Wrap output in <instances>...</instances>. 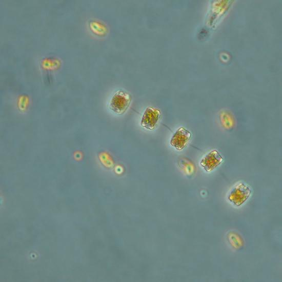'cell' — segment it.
<instances>
[{"instance_id": "obj_1", "label": "cell", "mask_w": 282, "mask_h": 282, "mask_svg": "<svg viewBox=\"0 0 282 282\" xmlns=\"http://www.w3.org/2000/svg\"><path fill=\"white\" fill-rule=\"evenodd\" d=\"M252 194L250 187L244 182H238L229 190L227 200L236 208L241 207L250 198Z\"/></svg>"}, {"instance_id": "obj_2", "label": "cell", "mask_w": 282, "mask_h": 282, "mask_svg": "<svg viewBox=\"0 0 282 282\" xmlns=\"http://www.w3.org/2000/svg\"><path fill=\"white\" fill-rule=\"evenodd\" d=\"M131 95L126 91L118 90L112 96L109 108L114 113L122 115L126 112L131 102Z\"/></svg>"}, {"instance_id": "obj_3", "label": "cell", "mask_w": 282, "mask_h": 282, "mask_svg": "<svg viewBox=\"0 0 282 282\" xmlns=\"http://www.w3.org/2000/svg\"><path fill=\"white\" fill-rule=\"evenodd\" d=\"M161 117L158 108L148 107L144 111L140 120V125L148 130H153L157 126Z\"/></svg>"}, {"instance_id": "obj_4", "label": "cell", "mask_w": 282, "mask_h": 282, "mask_svg": "<svg viewBox=\"0 0 282 282\" xmlns=\"http://www.w3.org/2000/svg\"><path fill=\"white\" fill-rule=\"evenodd\" d=\"M224 161L219 152L214 149L205 155L200 161V165L207 172H210L219 166Z\"/></svg>"}, {"instance_id": "obj_5", "label": "cell", "mask_w": 282, "mask_h": 282, "mask_svg": "<svg viewBox=\"0 0 282 282\" xmlns=\"http://www.w3.org/2000/svg\"><path fill=\"white\" fill-rule=\"evenodd\" d=\"M192 137L191 132L185 127L177 129L170 140V145L178 151L183 150Z\"/></svg>"}, {"instance_id": "obj_6", "label": "cell", "mask_w": 282, "mask_h": 282, "mask_svg": "<svg viewBox=\"0 0 282 282\" xmlns=\"http://www.w3.org/2000/svg\"><path fill=\"white\" fill-rule=\"evenodd\" d=\"M220 122L221 126L226 130L232 129L235 125L233 117L229 114H221L220 116Z\"/></svg>"}, {"instance_id": "obj_7", "label": "cell", "mask_w": 282, "mask_h": 282, "mask_svg": "<svg viewBox=\"0 0 282 282\" xmlns=\"http://www.w3.org/2000/svg\"><path fill=\"white\" fill-rule=\"evenodd\" d=\"M229 240L230 244L234 247L235 248H239L243 244L242 240L239 235L234 232H231L229 235Z\"/></svg>"}]
</instances>
